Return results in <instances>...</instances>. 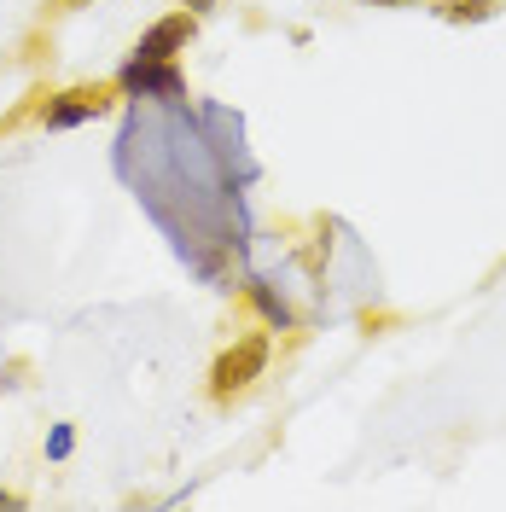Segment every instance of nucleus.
<instances>
[{"label": "nucleus", "instance_id": "4", "mask_svg": "<svg viewBox=\"0 0 506 512\" xmlns=\"http://www.w3.org/2000/svg\"><path fill=\"white\" fill-rule=\"evenodd\" d=\"M117 88H128V94H158V99H181L187 94V82H181V70L175 64H152V59H128L123 76H117Z\"/></svg>", "mask_w": 506, "mask_h": 512}, {"label": "nucleus", "instance_id": "8", "mask_svg": "<svg viewBox=\"0 0 506 512\" xmlns=\"http://www.w3.org/2000/svg\"><path fill=\"white\" fill-rule=\"evenodd\" d=\"M367 6H413V0H367Z\"/></svg>", "mask_w": 506, "mask_h": 512}, {"label": "nucleus", "instance_id": "6", "mask_svg": "<svg viewBox=\"0 0 506 512\" xmlns=\"http://www.w3.org/2000/svg\"><path fill=\"white\" fill-rule=\"evenodd\" d=\"M82 6H88V0H53L47 12H82Z\"/></svg>", "mask_w": 506, "mask_h": 512}, {"label": "nucleus", "instance_id": "2", "mask_svg": "<svg viewBox=\"0 0 506 512\" xmlns=\"http://www.w3.org/2000/svg\"><path fill=\"white\" fill-rule=\"evenodd\" d=\"M117 99V82H82V88H64L41 105V128H76V123H94L111 111Z\"/></svg>", "mask_w": 506, "mask_h": 512}, {"label": "nucleus", "instance_id": "3", "mask_svg": "<svg viewBox=\"0 0 506 512\" xmlns=\"http://www.w3.org/2000/svg\"><path fill=\"white\" fill-rule=\"evenodd\" d=\"M187 41H192V12H169V18H158L152 30L140 35V47H134V59L175 64V53H187Z\"/></svg>", "mask_w": 506, "mask_h": 512}, {"label": "nucleus", "instance_id": "7", "mask_svg": "<svg viewBox=\"0 0 506 512\" xmlns=\"http://www.w3.org/2000/svg\"><path fill=\"white\" fill-rule=\"evenodd\" d=\"M181 6H187V12H210V6H216V0H181Z\"/></svg>", "mask_w": 506, "mask_h": 512}, {"label": "nucleus", "instance_id": "1", "mask_svg": "<svg viewBox=\"0 0 506 512\" xmlns=\"http://www.w3.org/2000/svg\"><path fill=\"white\" fill-rule=\"evenodd\" d=\"M262 367H268V338H262V332H251V338H239L233 350L216 355V367H210V396H216V402L245 396V390L262 379Z\"/></svg>", "mask_w": 506, "mask_h": 512}, {"label": "nucleus", "instance_id": "5", "mask_svg": "<svg viewBox=\"0 0 506 512\" xmlns=\"http://www.w3.org/2000/svg\"><path fill=\"white\" fill-rule=\"evenodd\" d=\"M501 12V0H448L443 18H495Z\"/></svg>", "mask_w": 506, "mask_h": 512}]
</instances>
